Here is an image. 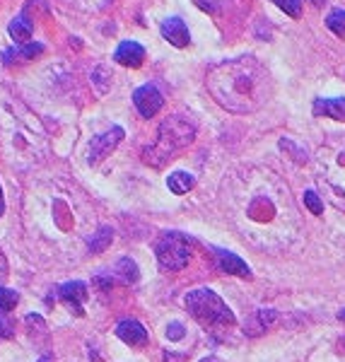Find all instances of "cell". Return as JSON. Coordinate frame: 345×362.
Wrapping results in <instances>:
<instances>
[{
  "label": "cell",
  "mask_w": 345,
  "mask_h": 362,
  "mask_svg": "<svg viewBox=\"0 0 345 362\" xmlns=\"http://www.w3.org/2000/svg\"><path fill=\"white\" fill-rule=\"evenodd\" d=\"M111 239H114V232H111V227H102V230H99L95 237H90V249L95 251V254H102V251L111 244Z\"/></svg>",
  "instance_id": "cell-16"
},
{
  "label": "cell",
  "mask_w": 345,
  "mask_h": 362,
  "mask_svg": "<svg viewBox=\"0 0 345 362\" xmlns=\"http://www.w3.org/2000/svg\"><path fill=\"white\" fill-rule=\"evenodd\" d=\"M44 54V46L42 44H34V42H29L22 46V51H20V56L22 58H34V56H42Z\"/></svg>",
  "instance_id": "cell-22"
},
{
  "label": "cell",
  "mask_w": 345,
  "mask_h": 362,
  "mask_svg": "<svg viewBox=\"0 0 345 362\" xmlns=\"http://www.w3.org/2000/svg\"><path fill=\"white\" fill-rule=\"evenodd\" d=\"M314 114L329 116V119H336V121H345V97L317 99V102H314Z\"/></svg>",
  "instance_id": "cell-12"
},
{
  "label": "cell",
  "mask_w": 345,
  "mask_h": 362,
  "mask_svg": "<svg viewBox=\"0 0 345 362\" xmlns=\"http://www.w3.org/2000/svg\"><path fill=\"white\" fill-rule=\"evenodd\" d=\"M114 58H116V63H121V66H126V68H140L145 61V49L138 42H124L116 49Z\"/></svg>",
  "instance_id": "cell-10"
},
{
  "label": "cell",
  "mask_w": 345,
  "mask_h": 362,
  "mask_svg": "<svg viewBox=\"0 0 345 362\" xmlns=\"http://www.w3.org/2000/svg\"><path fill=\"white\" fill-rule=\"evenodd\" d=\"M121 140H124V128H119V126H114L111 131L104 133V136H97L90 145V162L92 165L102 162L111 150H116V145H119Z\"/></svg>",
  "instance_id": "cell-6"
},
{
  "label": "cell",
  "mask_w": 345,
  "mask_h": 362,
  "mask_svg": "<svg viewBox=\"0 0 345 362\" xmlns=\"http://www.w3.org/2000/svg\"><path fill=\"white\" fill-rule=\"evenodd\" d=\"M186 309L194 314L196 321H201L203 326H232L235 324V314L232 309L222 302L218 293L208 288L191 290L186 295Z\"/></svg>",
  "instance_id": "cell-3"
},
{
  "label": "cell",
  "mask_w": 345,
  "mask_h": 362,
  "mask_svg": "<svg viewBox=\"0 0 345 362\" xmlns=\"http://www.w3.org/2000/svg\"><path fill=\"white\" fill-rule=\"evenodd\" d=\"M189 259H191L189 239L179 235V232H169L157 244V261L167 271H181V268L189 266Z\"/></svg>",
  "instance_id": "cell-4"
},
{
  "label": "cell",
  "mask_w": 345,
  "mask_h": 362,
  "mask_svg": "<svg viewBox=\"0 0 345 362\" xmlns=\"http://www.w3.org/2000/svg\"><path fill=\"white\" fill-rule=\"evenodd\" d=\"M17 307V293L8 288H0V317H8Z\"/></svg>",
  "instance_id": "cell-17"
},
{
  "label": "cell",
  "mask_w": 345,
  "mask_h": 362,
  "mask_svg": "<svg viewBox=\"0 0 345 362\" xmlns=\"http://www.w3.org/2000/svg\"><path fill=\"white\" fill-rule=\"evenodd\" d=\"M194 184H196V179L191 177L189 172H174V174H169V179H167L169 191H172V194H177V196L189 194V191L194 189Z\"/></svg>",
  "instance_id": "cell-13"
},
{
  "label": "cell",
  "mask_w": 345,
  "mask_h": 362,
  "mask_svg": "<svg viewBox=\"0 0 345 362\" xmlns=\"http://www.w3.org/2000/svg\"><path fill=\"white\" fill-rule=\"evenodd\" d=\"M5 213V201H3V189H0V215Z\"/></svg>",
  "instance_id": "cell-27"
},
{
  "label": "cell",
  "mask_w": 345,
  "mask_h": 362,
  "mask_svg": "<svg viewBox=\"0 0 345 362\" xmlns=\"http://www.w3.org/2000/svg\"><path fill=\"white\" fill-rule=\"evenodd\" d=\"M114 273H116V278H119L121 283H126V285L138 283V278H140V271H138L136 261H131V259H119V264L114 266Z\"/></svg>",
  "instance_id": "cell-14"
},
{
  "label": "cell",
  "mask_w": 345,
  "mask_h": 362,
  "mask_svg": "<svg viewBox=\"0 0 345 362\" xmlns=\"http://www.w3.org/2000/svg\"><path fill=\"white\" fill-rule=\"evenodd\" d=\"M201 362H225L222 358H215V355H208V358H203Z\"/></svg>",
  "instance_id": "cell-26"
},
{
  "label": "cell",
  "mask_w": 345,
  "mask_h": 362,
  "mask_svg": "<svg viewBox=\"0 0 345 362\" xmlns=\"http://www.w3.org/2000/svg\"><path fill=\"white\" fill-rule=\"evenodd\" d=\"M304 206L312 210L314 215H321L324 213V203H321V198L314 194V191H304Z\"/></svg>",
  "instance_id": "cell-20"
},
{
  "label": "cell",
  "mask_w": 345,
  "mask_h": 362,
  "mask_svg": "<svg viewBox=\"0 0 345 362\" xmlns=\"http://www.w3.org/2000/svg\"><path fill=\"white\" fill-rule=\"evenodd\" d=\"M165 362H186L184 353H165Z\"/></svg>",
  "instance_id": "cell-25"
},
{
  "label": "cell",
  "mask_w": 345,
  "mask_h": 362,
  "mask_svg": "<svg viewBox=\"0 0 345 362\" xmlns=\"http://www.w3.org/2000/svg\"><path fill=\"white\" fill-rule=\"evenodd\" d=\"M167 338H172V341H181V338H184V326L177 324V321L169 324L167 326Z\"/></svg>",
  "instance_id": "cell-23"
},
{
  "label": "cell",
  "mask_w": 345,
  "mask_h": 362,
  "mask_svg": "<svg viewBox=\"0 0 345 362\" xmlns=\"http://www.w3.org/2000/svg\"><path fill=\"white\" fill-rule=\"evenodd\" d=\"M215 254H218V266L225 273H230V276H239V278H249L251 276V268L244 264L237 254H232V251H222V249H218Z\"/></svg>",
  "instance_id": "cell-11"
},
{
  "label": "cell",
  "mask_w": 345,
  "mask_h": 362,
  "mask_svg": "<svg viewBox=\"0 0 345 362\" xmlns=\"http://www.w3.org/2000/svg\"><path fill=\"white\" fill-rule=\"evenodd\" d=\"M326 27H329L336 37H345V13L343 10H333L329 15V20H326Z\"/></svg>",
  "instance_id": "cell-18"
},
{
  "label": "cell",
  "mask_w": 345,
  "mask_h": 362,
  "mask_svg": "<svg viewBox=\"0 0 345 362\" xmlns=\"http://www.w3.org/2000/svg\"><path fill=\"white\" fill-rule=\"evenodd\" d=\"M116 336H119L124 343H128V346H133V348L148 346V331H145V326L138 324L136 319L121 321V324L116 326Z\"/></svg>",
  "instance_id": "cell-8"
},
{
  "label": "cell",
  "mask_w": 345,
  "mask_h": 362,
  "mask_svg": "<svg viewBox=\"0 0 345 362\" xmlns=\"http://www.w3.org/2000/svg\"><path fill=\"white\" fill-rule=\"evenodd\" d=\"M162 37L177 49H184V46L191 44L189 27H186V22L181 17H169V20L162 22Z\"/></svg>",
  "instance_id": "cell-7"
},
{
  "label": "cell",
  "mask_w": 345,
  "mask_h": 362,
  "mask_svg": "<svg viewBox=\"0 0 345 362\" xmlns=\"http://www.w3.org/2000/svg\"><path fill=\"white\" fill-rule=\"evenodd\" d=\"M133 104H136V109L143 119H152V116L162 109L165 97H162V92L157 90L155 85H143V87H138L136 95H133Z\"/></svg>",
  "instance_id": "cell-5"
},
{
  "label": "cell",
  "mask_w": 345,
  "mask_h": 362,
  "mask_svg": "<svg viewBox=\"0 0 345 362\" xmlns=\"http://www.w3.org/2000/svg\"><path fill=\"white\" fill-rule=\"evenodd\" d=\"M271 3H276L280 10H283L285 15L290 17H300L302 15V3L300 0H271Z\"/></svg>",
  "instance_id": "cell-19"
},
{
  "label": "cell",
  "mask_w": 345,
  "mask_h": 362,
  "mask_svg": "<svg viewBox=\"0 0 345 362\" xmlns=\"http://www.w3.org/2000/svg\"><path fill=\"white\" fill-rule=\"evenodd\" d=\"M338 319H341L343 324H345V309H341V312H338Z\"/></svg>",
  "instance_id": "cell-28"
},
{
  "label": "cell",
  "mask_w": 345,
  "mask_h": 362,
  "mask_svg": "<svg viewBox=\"0 0 345 362\" xmlns=\"http://www.w3.org/2000/svg\"><path fill=\"white\" fill-rule=\"evenodd\" d=\"M194 138H196L194 121L184 119V116H169L167 121H162L155 143L150 148H145L143 160L152 167H162L179 150H184L186 145L194 143Z\"/></svg>",
  "instance_id": "cell-2"
},
{
  "label": "cell",
  "mask_w": 345,
  "mask_h": 362,
  "mask_svg": "<svg viewBox=\"0 0 345 362\" xmlns=\"http://www.w3.org/2000/svg\"><path fill=\"white\" fill-rule=\"evenodd\" d=\"M206 83L220 107L235 114H249L261 109L266 104L268 90H271L268 70L251 56L213 66Z\"/></svg>",
  "instance_id": "cell-1"
},
{
  "label": "cell",
  "mask_w": 345,
  "mask_h": 362,
  "mask_svg": "<svg viewBox=\"0 0 345 362\" xmlns=\"http://www.w3.org/2000/svg\"><path fill=\"white\" fill-rule=\"evenodd\" d=\"M61 300L66 302L70 312H75L78 317H83L85 314L83 302L87 300V285L80 283V280H73V283L61 285Z\"/></svg>",
  "instance_id": "cell-9"
},
{
  "label": "cell",
  "mask_w": 345,
  "mask_h": 362,
  "mask_svg": "<svg viewBox=\"0 0 345 362\" xmlns=\"http://www.w3.org/2000/svg\"><path fill=\"white\" fill-rule=\"evenodd\" d=\"M194 3H196V8H201L203 13H208V15H218L220 13L218 0H194Z\"/></svg>",
  "instance_id": "cell-21"
},
{
  "label": "cell",
  "mask_w": 345,
  "mask_h": 362,
  "mask_svg": "<svg viewBox=\"0 0 345 362\" xmlns=\"http://www.w3.org/2000/svg\"><path fill=\"white\" fill-rule=\"evenodd\" d=\"M39 362H51V358H49V355H46V358H42V360H39Z\"/></svg>",
  "instance_id": "cell-30"
},
{
  "label": "cell",
  "mask_w": 345,
  "mask_h": 362,
  "mask_svg": "<svg viewBox=\"0 0 345 362\" xmlns=\"http://www.w3.org/2000/svg\"><path fill=\"white\" fill-rule=\"evenodd\" d=\"M314 5H324V0H312Z\"/></svg>",
  "instance_id": "cell-29"
},
{
  "label": "cell",
  "mask_w": 345,
  "mask_h": 362,
  "mask_svg": "<svg viewBox=\"0 0 345 362\" xmlns=\"http://www.w3.org/2000/svg\"><path fill=\"white\" fill-rule=\"evenodd\" d=\"M8 32H10V37L15 39L17 44H29V39H32V25L25 20V17H15L13 22H10V27H8Z\"/></svg>",
  "instance_id": "cell-15"
},
{
  "label": "cell",
  "mask_w": 345,
  "mask_h": 362,
  "mask_svg": "<svg viewBox=\"0 0 345 362\" xmlns=\"http://www.w3.org/2000/svg\"><path fill=\"white\" fill-rule=\"evenodd\" d=\"M13 326H10L8 324V321H5V317H0V336H3V338H10V336H13Z\"/></svg>",
  "instance_id": "cell-24"
}]
</instances>
